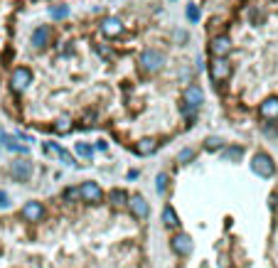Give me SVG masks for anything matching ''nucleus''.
<instances>
[{
	"label": "nucleus",
	"instance_id": "nucleus-1",
	"mask_svg": "<svg viewBox=\"0 0 278 268\" xmlns=\"http://www.w3.org/2000/svg\"><path fill=\"white\" fill-rule=\"evenodd\" d=\"M202 101H205L202 89H200L197 84L187 86V89H185V94H182V113H185L187 118H192V116H195V111L202 106Z\"/></svg>",
	"mask_w": 278,
	"mask_h": 268
},
{
	"label": "nucleus",
	"instance_id": "nucleus-2",
	"mask_svg": "<svg viewBox=\"0 0 278 268\" xmlns=\"http://www.w3.org/2000/svg\"><path fill=\"white\" fill-rule=\"evenodd\" d=\"M251 170L259 175V177H271L276 172V165H274V158L269 153H256L251 158Z\"/></svg>",
	"mask_w": 278,
	"mask_h": 268
},
{
	"label": "nucleus",
	"instance_id": "nucleus-3",
	"mask_svg": "<svg viewBox=\"0 0 278 268\" xmlns=\"http://www.w3.org/2000/svg\"><path fill=\"white\" fill-rule=\"evenodd\" d=\"M138 64L143 71H148V74H153V71H158V69H163L165 64V57L158 52V50H145L143 54H140Z\"/></svg>",
	"mask_w": 278,
	"mask_h": 268
},
{
	"label": "nucleus",
	"instance_id": "nucleus-4",
	"mask_svg": "<svg viewBox=\"0 0 278 268\" xmlns=\"http://www.w3.org/2000/svg\"><path fill=\"white\" fill-rule=\"evenodd\" d=\"M30 81H32V71L27 67H17L12 71V76H10V86H12V91H25L27 86H30Z\"/></svg>",
	"mask_w": 278,
	"mask_h": 268
},
{
	"label": "nucleus",
	"instance_id": "nucleus-5",
	"mask_svg": "<svg viewBox=\"0 0 278 268\" xmlns=\"http://www.w3.org/2000/svg\"><path fill=\"white\" fill-rule=\"evenodd\" d=\"M209 52L214 54V59H224V57L231 52V40H229L226 35H217V37H212V42H209Z\"/></svg>",
	"mask_w": 278,
	"mask_h": 268
},
{
	"label": "nucleus",
	"instance_id": "nucleus-6",
	"mask_svg": "<svg viewBox=\"0 0 278 268\" xmlns=\"http://www.w3.org/2000/svg\"><path fill=\"white\" fill-rule=\"evenodd\" d=\"M170 246H172V251H175L177 256H190V254H192V249H195V244H192V236H190V234H182V231L172 236Z\"/></svg>",
	"mask_w": 278,
	"mask_h": 268
},
{
	"label": "nucleus",
	"instance_id": "nucleus-7",
	"mask_svg": "<svg viewBox=\"0 0 278 268\" xmlns=\"http://www.w3.org/2000/svg\"><path fill=\"white\" fill-rule=\"evenodd\" d=\"M10 175L17 182H27L32 177V162L30 160H15V162H10Z\"/></svg>",
	"mask_w": 278,
	"mask_h": 268
},
{
	"label": "nucleus",
	"instance_id": "nucleus-8",
	"mask_svg": "<svg viewBox=\"0 0 278 268\" xmlns=\"http://www.w3.org/2000/svg\"><path fill=\"white\" fill-rule=\"evenodd\" d=\"M79 197L84 202H89V204H99V202L104 200V192H101V187L96 182H84L79 187Z\"/></svg>",
	"mask_w": 278,
	"mask_h": 268
},
{
	"label": "nucleus",
	"instance_id": "nucleus-9",
	"mask_svg": "<svg viewBox=\"0 0 278 268\" xmlns=\"http://www.w3.org/2000/svg\"><path fill=\"white\" fill-rule=\"evenodd\" d=\"M209 74H212L214 81H226V79L231 76V64H229L226 59H214V62L209 64Z\"/></svg>",
	"mask_w": 278,
	"mask_h": 268
},
{
	"label": "nucleus",
	"instance_id": "nucleus-10",
	"mask_svg": "<svg viewBox=\"0 0 278 268\" xmlns=\"http://www.w3.org/2000/svg\"><path fill=\"white\" fill-rule=\"evenodd\" d=\"M101 35L104 37H121L123 35V22L118 20V17H106V20H101Z\"/></svg>",
	"mask_w": 278,
	"mask_h": 268
},
{
	"label": "nucleus",
	"instance_id": "nucleus-11",
	"mask_svg": "<svg viewBox=\"0 0 278 268\" xmlns=\"http://www.w3.org/2000/svg\"><path fill=\"white\" fill-rule=\"evenodd\" d=\"M22 216L27 219V221H42V216H45V207H42V202H27L25 207H22Z\"/></svg>",
	"mask_w": 278,
	"mask_h": 268
},
{
	"label": "nucleus",
	"instance_id": "nucleus-12",
	"mask_svg": "<svg viewBox=\"0 0 278 268\" xmlns=\"http://www.w3.org/2000/svg\"><path fill=\"white\" fill-rule=\"evenodd\" d=\"M126 204L131 207L133 216H138V219H148V214H150V207H148V202H145V197H140V195H136V197H131V200L126 202Z\"/></svg>",
	"mask_w": 278,
	"mask_h": 268
},
{
	"label": "nucleus",
	"instance_id": "nucleus-13",
	"mask_svg": "<svg viewBox=\"0 0 278 268\" xmlns=\"http://www.w3.org/2000/svg\"><path fill=\"white\" fill-rule=\"evenodd\" d=\"M42 148H45V153H50V155H57V158H59L62 162H67L69 167H76L74 158H71V155L67 153V150H64V148H62V145H57V143H45Z\"/></svg>",
	"mask_w": 278,
	"mask_h": 268
},
{
	"label": "nucleus",
	"instance_id": "nucleus-14",
	"mask_svg": "<svg viewBox=\"0 0 278 268\" xmlns=\"http://www.w3.org/2000/svg\"><path fill=\"white\" fill-rule=\"evenodd\" d=\"M158 145H160V140L158 138H153V135H148V138H140L138 140V145H136V153L138 155H153L155 150H158Z\"/></svg>",
	"mask_w": 278,
	"mask_h": 268
},
{
	"label": "nucleus",
	"instance_id": "nucleus-15",
	"mask_svg": "<svg viewBox=\"0 0 278 268\" xmlns=\"http://www.w3.org/2000/svg\"><path fill=\"white\" fill-rule=\"evenodd\" d=\"M259 113L264 118H278V96H269L261 106H259Z\"/></svg>",
	"mask_w": 278,
	"mask_h": 268
},
{
	"label": "nucleus",
	"instance_id": "nucleus-16",
	"mask_svg": "<svg viewBox=\"0 0 278 268\" xmlns=\"http://www.w3.org/2000/svg\"><path fill=\"white\" fill-rule=\"evenodd\" d=\"M163 224H165L167 229H177V226H180V216H177V212H175L170 204H165V209H163Z\"/></svg>",
	"mask_w": 278,
	"mask_h": 268
},
{
	"label": "nucleus",
	"instance_id": "nucleus-17",
	"mask_svg": "<svg viewBox=\"0 0 278 268\" xmlns=\"http://www.w3.org/2000/svg\"><path fill=\"white\" fill-rule=\"evenodd\" d=\"M0 140H2V145L7 148V150H15V153H27V148L20 143V138H15V135H7L2 133L0 135Z\"/></svg>",
	"mask_w": 278,
	"mask_h": 268
},
{
	"label": "nucleus",
	"instance_id": "nucleus-18",
	"mask_svg": "<svg viewBox=\"0 0 278 268\" xmlns=\"http://www.w3.org/2000/svg\"><path fill=\"white\" fill-rule=\"evenodd\" d=\"M50 42V30L47 27H37L35 32H32V45L35 47H45Z\"/></svg>",
	"mask_w": 278,
	"mask_h": 268
},
{
	"label": "nucleus",
	"instance_id": "nucleus-19",
	"mask_svg": "<svg viewBox=\"0 0 278 268\" xmlns=\"http://www.w3.org/2000/svg\"><path fill=\"white\" fill-rule=\"evenodd\" d=\"M50 15H52L55 20H64V17L69 15V7H67L64 2H62V5H52V7H50Z\"/></svg>",
	"mask_w": 278,
	"mask_h": 268
},
{
	"label": "nucleus",
	"instance_id": "nucleus-20",
	"mask_svg": "<svg viewBox=\"0 0 278 268\" xmlns=\"http://www.w3.org/2000/svg\"><path fill=\"white\" fill-rule=\"evenodd\" d=\"M205 148H207V150H222V148H224V140H222L219 135H209L207 140H205Z\"/></svg>",
	"mask_w": 278,
	"mask_h": 268
},
{
	"label": "nucleus",
	"instance_id": "nucleus-21",
	"mask_svg": "<svg viewBox=\"0 0 278 268\" xmlns=\"http://www.w3.org/2000/svg\"><path fill=\"white\" fill-rule=\"evenodd\" d=\"M109 200H111V204H126V200H128V195L123 192V190H111V195H109Z\"/></svg>",
	"mask_w": 278,
	"mask_h": 268
},
{
	"label": "nucleus",
	"instance_id": "nucleus-22",
	"mask_svg": "<svg viewBox=\"0 0 278 268\" xmlns=\"http://www.w3.org/2000/svg\"><path fill=\"white\" fill-rule=\"evenodd\" d=\"M55 131H57V133H69L71 131V121L67 118V116H64V118H59V121L55 123Z\"/></svg>",
	"mask_w": 278,
	"mask_h": 268
},
{
	"label": "nucleus",
	"instance_id": "nucleus-23",
	"mask_svg": "<svg viewBox=\"0 0 278 268\" xmlns=\"http://www.w3.org/2000/svg\"><path fill=\"white\" fill-rule=\"evenodd\" d=\"M192 158H195V150H192V148H182V150H180V155H177V162L187 165Z\"/></svg>",
	"mask_w": 278,
	"mask_h": 268
},
{
	"label": "nucleus",
	"instance_id": "nucleus-24",
	"mask_svg": "<svg viewBox=\"0 0 278 268\" xmlns=\"http://www.w3.org/2000/svg\"><path fill=\"white\" fill-rule=\"evenodd\" d=\"M155 190H158V195H163V192L167 190V175H165V172H160V175L155 177Z\"/></svg>",
	"mask_w": 278,
	"mask_h": 268
},
{
	"label": "nucleus",
	"instance_id": "nucleus-25",
	"mask_svg": "<svg viewBox=\"0 0 278 268\" xmlns=\"http://www.w3.org/2000/svg\"><path fill=\"white\" fill-rule=\"evenodd\" d=\"M76 153H79L84 160H91V155H94V150H91L86 143H76Z\"/></svg>",
	"mask_w": 278,
	"mask_h": 268
},
{
	"label": "nucleus",
	"instance_id": "nucleus-26",
	"mask_svg": "<svg viewBox=\"0 0 278 268\" xmlns=\"http://www.w3.org/2000/svg\"><path fill=\"white\" fill-rule=\"evenodd\" d=\"M187 20H192V22L200 20V7L197 5H187Z\"/></svg>",
	"mask_w": 278,
	"mask_h": 268
},
{
	"label": "nucleus",
	"instance_id": "nucleus-27",
	"mask_svg": "<svg viewBox=\"0 0 278 268\" xmlns=\"http://www.w3.org/2000/svg\"><path fill=\"white\" fill-rule=\"evenodd\" d=\"M224 158H226V160H234V158H241V148H229V150L224 153Z\"/></svg>",
	"mask_w": 278,
	"mask_h": 268
},
{
	"label": "nucleus",
	"instance_id": "nucleus-28",
	"mask_svg": "<svg viewBox=\"0 0 278 268\" xmlns=\"http://www.w3.org/2000/svg\"><path fill=\"white\" fill-rule=\"evenodd\" d=\"M76 195H79V190H67V192H64V197H67V200H74Z\"/></svg>",
	"mask_w": 278,
	"mask_h": 268
},
{
	"label": "nucleus",
	"instance_id": "nucleus-29",
	"mask_svg": "<svg viewBox=\"0 0 278 268\" xmlns=\"http://www.w3.org/2000/svg\"><path fill=\"white\" fill-rule=\"evenodd\" d=\"M5 204H7V195L0 190V207H5Z\"/></svg>",
	"mask_w": 278,
	"mask_h": 268
}]
</instances>
